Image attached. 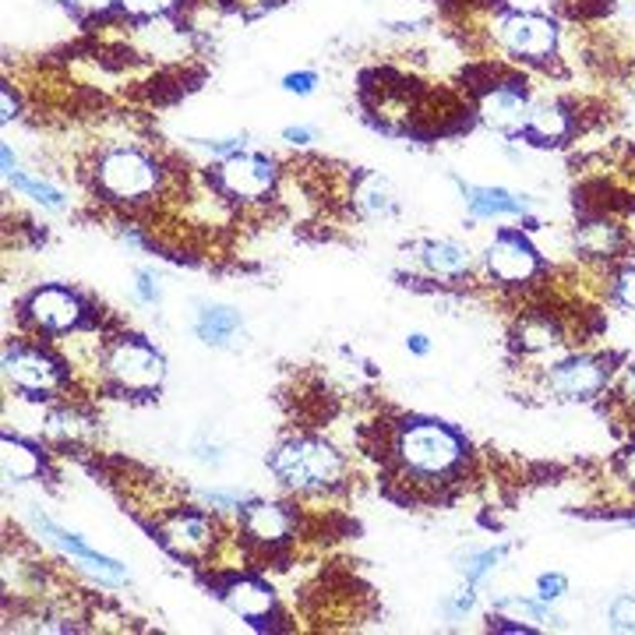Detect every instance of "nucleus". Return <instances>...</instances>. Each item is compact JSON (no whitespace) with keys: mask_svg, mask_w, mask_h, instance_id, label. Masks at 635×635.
Wrapping results in <instances>:
<instances>
[{"mask_svg":"<svg viewBox=\"0 0 635 635\" xmlns=\"http://www.w3.org/2000/svg\"><path fill=\"white\" fill-rule=\"evenodd\" d=\"M272 473L297 490H314L339 481L343 459L332 445L318 438H294L279 445L276 456H272Z\"/></svg>","mask_w":635,"mask_h":635,"instance_id":"f257e3e1","label":"nucleus"},{"mask_svg":"<svg viewBox=\"0 0 635 635\" xmlns=\"http://www.w3.org/2000/svg\"><path fill=\"white\" fill-rule=\"evenodd\" d=\"M399 456L413 473L438 476L459 463L463 441H459V435H452L445 424H413V427L402 431Z\"/></svg>","mask_w":635,"mask_h":635,"instance_id":"f03ea898","label":"nucleus"},{"mask_svg":"<svg viewBox=\"0 0 635 635\" xmlns=\"http://www.w3.org/2000/svg\"><path fill=\"white\" fill-rule=\"evenodd\" d=\"M99 187L113 198H141L155 187V163L135 149H117L99 163Z\"/></svg>","mask_w":635,"mask_h":635,"instance_id":"7ed1b4c3","label":"nucleus"},{"mask_svg":"<svg viewBox=\"0 0 635 635\" xmlns=\"http://www.w3.org/2000/svg\"><path fill=\"white\" fill-rule=\"evenodd\" d=\"M107 371L127 388V393H152V388H159V382H163V357L146 343L124 339L113 346V353L107 357Z\"/></svg>","mask_w":635,"mask_h":635,"instance_id":"20e7f679","label":"nucleus"},{"mask_svg":"<svg viewBox=\"0 0 635 635\" xmlns=\"http://www.w3.org/2000/svg\"><path fill=\"white\" fill-rule=\"evenodd\" d=\"M498 39L505 50H512L515 57H530V61H544L551 57L558 42V28L544 14H509V18L498 22Z\"/></svg>","mask_w":635,"mask_h":635,"instance_id":"39448f33","label":"nucleus"},{"mask_svg":"<svg viewBox=\"0 0 635 635\" xmlns=\"http://www.w3.org/2000/svg\"><path fill=\"white\" fill-rule=\"evenodd\" d=\"M220 184H223V191H229L234 198H262L272 191V184H276V166H272L265 155L234 152L223 159Z\"/></svg>","mask_w":635,"mask_h":635,"instance_id":"423d86ee","label":"nucleus"},{"mask_svg":"<svg viewBox=\"0 0 635 635\" xmlns=\"http://www.w3.org/2000/svg\"><path fill=\"white\" fill-rule=\"evenodd\" d=\"M547 382H551V393L561 399H589L608 385V364L594 357H572L561 360Z\"/></svg>","mask_w":635,"mask_h":635,"instance_id":"0eeeda50","label":"nucleus"},{"mask_svg":"<svg viewBox=\"0 0 635 635\" xmlns=\"http://www.w3.org/2000/svg\"><path fill=\"white\" fill-rule=\"evenodd\" d=\"M487 269L501 283H526L537 272V251L523 237H498L487 248Z\"/></svg>","mask_w":635,"mask_h":635,"instance_id":"6e6552de","label":"nucleus"},{"mask_svg":"<svg viewBox=\"0 0 635 635\" xmlns=\"http://www.w3.org/2000/svg\"><path fill=\"white\" fill-rule=\"evenodd\" d=\"M4 371L14 385L25 388V393H50V388H57V382H61V371H57L53 360L36 350H8Z\"/></svg>","mask_w":635,"mask_h":635,"instance_id":"1a4fd4ad","label":"nucleus"},{"mask_svg":"<svg viewBox=\"0 0 635 635\" xmlns=\"http://www.w3.org/2000/svg\"><path fill=\"white\" fill-rule=\"evenodd\" d=\"M33 523L39 526V533H47V537H50L53 544H61L64 551H71L78 561H85V565H89L96 575H103L107 583H124V569L117 565V561H113V558H103L99 551H92V547L85 544V540H78L75 533H67V530H61V526H53L50 519H47V515H39V512H33Z\"/></svg>","mask_w":635,"mask_h":635,"instance_id":"9d476101","label":"nucleus"},{"mask_svg":"<svg viewBox=\"0 0 635 635\" xmlns=\"http://www.w3.org/2000/svg\"><path fill=\"white\" fill-rule=\"evenodd\" d=\"M28 318L47 332H67L78 325L82 308H78V300L64 290H39L28 300Z\"/></svg>","mask_w":635,"mask_h":635,"instance_id":"9b49d317","label":"nucleus"},{"mask_svg":"<svg viewBox=\"0 0 635 635\" xmlns=\"http://www.w3.org/2000/svg\"><path fill=\"white\" fill-rule=\"evenodd\" d=\"M481 117L490 127H498V132L515 135V132H523V127L530 124V103L519 92H512V89H495V92L484 96Z\"/></svg>","mask_w":635,"mask_h":635,"instance_id":"f8f14e48","label":"nucleus"},{"mask_svg":"<svg viewBox=\"0 0 635 635\" xmlns=\"http://www.w3.org/2000/svg\"><path fill=\"white\" fill-rule=\"evenodd\" d=\"M290 515H286L283 505H272V501H251L248 512H244V530L251 533L254 540H265V544H276L283 537H290Z\"/></svg>","mask_w":635,"mask_h":635,"instance_id":"ddd939ff","label":"nucleus"},{"mask_svg":"<svg viewBox=\"0 0 635 635\" xmlns=\"http://www.w3.org/2000/svg\"><path fill=\"white\" fill-rule=\"evenodd\" d=\"M163 540L177 555H198L212 544V523L206 515H177L163 526Z\"/></svg>","mask_w":635,"mask_h":635,"instance_id":"4468645a","label":"nucleus"},{"mask_svg":"<svg viewBox=\"0 0 635 635\" xmlns=\"http://www.w3.org/2000/svg\"><path fill=\"white\" fill-rule=\"evenodd\" d=\"M226 603L240 618H265L272 611V589L258 580H237L226 586Z\"/></svg>","mask_w":635,"mask_h":635,"instance_id":"2eb2a0df","label":"nucleus"},{"mask_svg":"<svg viewBox=\"0 0 635 635\" xmlns=\"http://www.w3.org/2000/svg\"><path fill=\"white\" fill-rule=\"evenodd\" d=\"M466 201L473 215H519L530 209L526 198L501 191V187H466Z\"/></svg>","mask_w":635,"mask_h":635,"instance_id":"dca6fc26","label":"nucleus"},{"mask_svg":"<svg viewBox=\"0 0 635 635\" xmlns=\"http://www.w3.org/2000/svg\"><path fill=\"white\" fill-rule=\"evenodd\" d=\"M195 328H198V336L206 339V343H212V346H226V343L240 332V314H237L234 308L209 304V308H201V311H198Z\"/></svg>","mask_w":635,"mask_h":635,"instance_id":"f3484780","label":"nucleus"},{"mask_svg":"<svg viewBox=\"0 0 635 635\" xmlns=\"http://www.w3.org/2000/svg\"><path fill=\"white\" fill-rule=\"evenodd\" d=\"M421 258L431 272H438V276H463L470 269V254L452 240H427L421 248Z\"/></svg>","mask_w":635,"mask_h":635,"instance_id":"a211bd4d","label":"nucleus"},{"mask_svg":"<svg viewBox=\"0 0 635 635\" xmlns=\"http://www.w3.org/2000/svg\"><path fill=\"white\" fill-rule=\"evenodd\" d=\"M357 209L371 215V220H382V215H393L396 209V195H393V184L378 173H371L357 184Z\"/></svg>","mask_w":635,"mask_h":635,"instance_id":"6ab92c4d","label":"nucleus"},{"mask_svg":"<svg viewBox=\"0 0 635 635\" xmlns=\"http://www.w3.org/2000/svg\"><path fill=\"white\" fill-rule=\"evenodd\" d=\"M0 459H4V476H8V481H28V476L39 473V456L33 449H25L22 441L4 438V452H0Z\"/></svg>","mask_w":635,"mask_h":635,"instance_id":"aec40b11","label":"nucleus"},{"mask_svg":"<svg viewBox=\"0 0 635 635\" xmlns=\"http://www.w3.org/2000/svg\"><path fill=\"white\" fill-rule=\"evenodd\" d=\"M526 132L533 138H540V141H558L561 135L569 132V121H565V113H561L558 107H533Z\"/></svg>","mask_w":635,"mask_h":635,"instance_id":"412c9836","label":"nucleus"},{"mask_svg":"<svg viewBox=\"0 0 635 635\" xmlns=\"http://www.w3.org/2000/svg\"><path fill=\"white\" fill-rule=\"evenodd\" d=\"M14 187H22L25 195H33L36 201H42V206H50V209H61L64 206V195L57 191V187H50V184H42V180H28V177H22V173H11L8 177Z\"/></svg>","mask_w":635,"mask_h":635,"instance_id":"4be33fe9","label":"nucleus"},{"mask_svg":"<svg viewBox=\"0 0 635 635\" xmlns=\"http://www.w3.org/2000/svg\"><path fill=\"white\" fill-rule=\"evenodd\" d=\"M495 608L498 611H512L515 618H530V622H544V618H547L544 603H533V600H523V597H498Z\"/></svg>","mask_w":635,"mask_h":635,"instance_id":"5701e85b","label":"nucleus"},{"mask_svg":"<svg viewBox=\"0 0 635 635\" xmlns=\"http://www.w3.org/2000/svg\"><path fill=\"white\" fill-rule=\"evenodd\" d=\"M608 618H611V628H618V632H635V597H618L611 603Z\"/></svg>","mask_w":635,"mask_h":635,"instance_id":"b1692460","label":"nucleus"},{"mask_svg":"<svg viewBox=\"0 0 635 635\" xmlns=\"http://www.w3.org/2000/svg\"><path fill=\"white\" fill-rule=\"evenodd\" d=\"M501 558V551H484V555H470L466 558V565H463V572H466V580L470 583H481L484 575L495 569V561Z\"/></svg>","mask_w":635,"mask_h":635,"instance_id":"393cba45","label":"nucleus"},{"mask_svg":"<svg viewBox=\"0 0 635 635\" xmlns=\"http://www.w3.org/2000/svg\"><path fill=\"white\" fill-rule=\"evenodd\" d=\"M523 343L533 346V350H540V346L558 343V332H555V325H526L523 328Z\"/></svg>","mask_w":635,"mask_h":635,"instance_id":"a878e982","label":"nucleus"},{"mask_svg":"<svg viewBox=\"0 0 635 635\" xmlns=\"http://www.w3.org/2000/svg\"><path fill=\"white\" fill-rule=\"evenodd\" d=\"M173 4H177V0H121V8L132 14H163Z\"/></svg>","mask_w":635,"mask_h":635,"instance_id":"bb28decb","label":"nucleus"},{"mask_svg":"<svg viewBox=\"0 0 635 635\" xmlns=\"http://www.w3.org/2000/svg\"><path fill=\"white\" fill-rule=\"evenodd\" d=\"M589 229H594V234H597V254H611L614 251V244H618V234H614V226H589ZM583 244H586V248H589V244H594V240H589V234H583Z\"/></svg>","mask_w":635,"mask_h":635,"instance_id":"cd10ccee","label":"nucleus"},{"mask_svg":"<svg viewBox=\"0 0 635 635\" xmlns=\"http://www.w3.org/2000/svg\"><path fill=\"white\" fill-rule=\"evenodd\" d=\"M537 586H540V600H558L561 594H565V586H569V583H565V575H558V572H555V575H540V583H537Z\"/></svg>","mask_w":635,"mask_h":635,"instance_id":"c85d7f7f","label":"nucleus"},{"mask_svg":"<svg viewBox=\"0 0 635 635\" xmlns=\"http://www.w3.org/2000/svg\"><path fill=\"white\" fill-rule=\"evenodd\" d=\"M314 85H318V75H314V71H300V75H286V89L297 92V96L314 92Z\"/></svg>","mask_w":635,"mask_h":635,"instance_id":"c756f323","label":"nucleus"},{"mask_svg":"<svg viewBox=\"0 0 635 635\" xmlns=\"http://www.w3.org/2000/svg\"><path fill=\"white\" fill-rule=\"evenodd\" d=\"M618 300H622L625 308H635V269H625L622 276H618Z\"/></svg>","mask_w":635,"mask_h":635,"instance_id":"7c9ffc66","label":"nucleus"},{"mask_svg":"<svg viewBox=\"0 0 635 635\" xmlns=\"http://www.w3.org/2000/svg\"><path fill=\"white\" fill-rule=\"evenodd\" d=\"M138 297L146 300V304H155L159 300V279L152 272H138Z\"/></svg>","mask_w":635,"mask_h":635,"instance_id":"2f4dec72","label":"nucleus"},{"mask_svg":"<svg viewBox=\"0 0 635 635\" xmlns=\"http://www.w3.org/2000/svg\"><path fill=\"white\" fill-rule=\"evenodd\" d=\"M206 501H212V505H234V509H240V505L248 501V495H244V490H209Z\"/></svg>","mask_w":635,"mask_h":635,"instance_id":"473e14b6","label":"nucleus"},{"mask_svg":"<svg viewBox=\"0 0 635 635\" xmlns=\"http://www.w3.org/2000/svg\"><path fill=\"white\" fill-rule=\"evenodd\" d=\"M283 138H286V141H294V146H304V141L314 138V132H311V127H286Z\"/></svg>","mask_w":635,"mask_h":635,"instance_id":"72a5a7b5","label":"nucleus"},{"mask_svg":"<svg viewBox=\"0 0 635 635\" xmlns=\"http://www.w3.org/2000/svg\"><path fill=\"white\" fill-rule=\"evenodd\" d=\"M67 4L85 8V11H107V8H110V0H67Z\"/></svg>","mask_w":635,"mask_h":635,"instance_id":"f704fd0d","label":"nucleus"},{"mask_svg":"<svg viewBox=\"0 0 635 635\" xmlns=\"http://www.w3.org/2000/svg\"><path fill=\"white\" fill-rule=\"evenodd\" d=\"M410 350L413 353H427V336H421V332H416V336H410Z\"/></svg>","mask_w":635,"mask_h":635,"instance_id":"c9c22d12","label":"nucleus"},{"mask_svg":"<svg viewBox=\"0 0 635 635\" xmlns=\"http://www.w3.org/2000/svg\"><path fill=\"white\" fill-rule=\"evenodd\" d=\"M0 96H4V113H0V117L11 121V117H14V110H11V89H8V85H4V92H0Z\"/></svg>","mask_w":635,"mask_h":635,"instance_id":"e433bc0d","label":"nucleus"},{"mask_svg":"<svg viewBox=\"0 0 635 635\" xmlns=\"http://www.w3.org/2000/svg\"><path fill=\"white\" fill-rule=\"evenodd\" d=\"M625 473H628V481L635 484V449H632V452L625 456Z\"/></svg>","mask_w":635,"mask_h":635,"instance_id":"4c0bfd02","label":"nucleus"},{"mask_svg":"<svg viewBox=\"0 0 635 635\" xmlns=\"http://www.w3.org/2000/svg\"><path fill=\"white\" fill-rule=\"evenodd\" d=\"M628 396L635 399V368L628 371Z\"/></svg>","mask_w":635,"mask_h":635,"instance_id":"58836bf2","label":"nucleus"},{"mask_svg":"<svg viewBox=\"0 0 635 635\" xmlns=\"http://www.w3.org/2000/svg\"><path fill=\"white\" fill-rule=\"evenodd\" d=\"M618 4H622L625 11H632V14H635V0H618Z\"/></svg>","mask_w":635,"mask_h":635,"instance_id":"ea45409f","label":"nucleus"}]
</instances>
